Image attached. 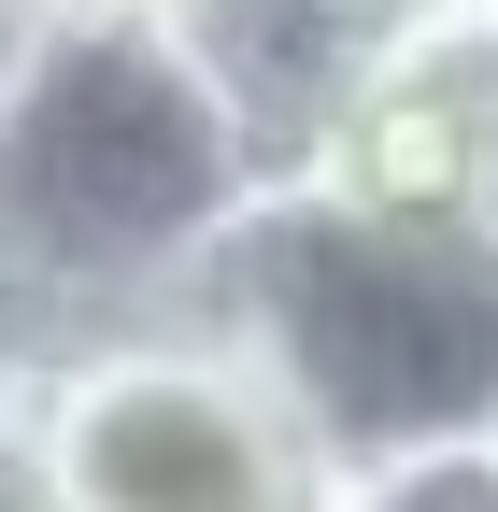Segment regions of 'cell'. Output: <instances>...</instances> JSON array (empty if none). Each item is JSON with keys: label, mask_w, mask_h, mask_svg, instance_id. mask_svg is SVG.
<instances>
[{"label": "cell", "mask_w": 498, "mask_h": 512, "mask_svg": "<svg viewBox=\"0 0 498 512\" xmlns=\"http://www.w3.org/2000/svg\"><path fill=\"white\" fill-rule=\"evenodd\" d=\"M15 441L57 512H328V441L285 413L214 299L57 313Z\"/></svg>", "instance_id": "cell-3"}, {"label": "cell", "mask_w": 498, "mask_h": 512, "mask_svg": "<svg viewBox=\"0 0 498 512\" xmlns=\"http://www.w3.org/2000/svg\"><path fill=\"white\" fill-rule=\"evenodd\" d=\"M43 342H57V313H43V299H15V285H0V427H15V413H29V370H43Z\"/></svg>", "instance_id": "cell-6"}, {"label": "cell", "mask_w": 498, "mask_h": 512, "mask_svg": "<svg viewBox=\"0 0 498 512\" xmlns=\"http://www.w3.org/2000/svg\"><path fill=\"white\" fill-rule=\"evenodd\" d=\"M57 15H72V0H0V114H15V86H29V57L57 43Z\"/></svg>", "instance_id": "cell-7"}, {"label": "cell", "mask_w": 498, "mask_h": 512, "mask_svg": "<svg viewBox=\"0 0 498 512\" xmlns=\"http://www.w3.org/2000/svg\"><path fill=\"white\" fill-rule=\"evenodd\" d=\"M328 512H498V427L470 441H413V456H342Z\"/></svg>", "instance_id": "cell-5"}, {"label": "cell", "mask_w": 498, "mask_h": 512, "mask_svg": "<svg viewBox=\"0 0 498 512\" xmlns=\"http://www.w3.org/2000/svg\"><path fill=\"white\" fill-rule=\"evenodd\" d=\"M299 171L356 185L385 214L498 228V0H413L342 72V100L299 143Z\"/></svg>", "instance_id": "cell-4"}, {"label": "cell", "mask_w": 498, "mask_h": 512, "mask_svg": "<svg viewBox=\"0 0 498 512\" xmlns=\"http://www.w3.org/2000/svg\"><path fill=\"white\" fill-rule=\"evenodd\" d=\"M200 299L285 384V413L328 441V470L498 427V228L385 214L356 185L285 171Z\"/></svg>", "instance_id": "cell-2"}, {"label": "cell", "mask_w": 498, "mask_h": 512, "mask_svg": "<svg viewBox=\"0 0 498 512\" xmlns=\"http://www.w3.org/2000/svg\"><path fill=\"white\" fill-rule=\"evenodd\" d=\"M271 185L285 157L200 15L72 0L0 114V285L43 313L200 299Z\"/></svg>", "instance_id": "cell-1"}, {"label": "cell", "mask_w": 498, "mask_h": 512, "mask_svg": "<svg viewBox=\"0 0 498 512\" xmlns=\"http://www.w3.org/2000/svg\"><path fill=\"white\" fill-rule=\"evenodd\" d=\"M143 15H214V0H143Z\"/></svg>", "instance_id": "cell-8"}]
</instances>
